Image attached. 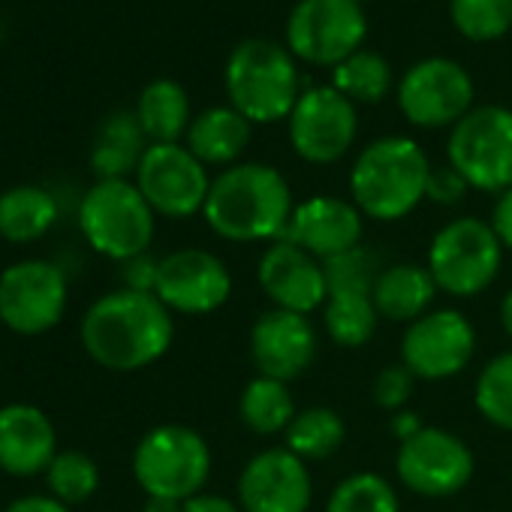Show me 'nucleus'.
Instances as JSON below:
<instances>
[{
    "instance_id": "obj_1",
    "label": "nucleus",
    "mask_w": 512,
    "mask_h": 512,
    "mask_svg": "<svg viewBox=\"0 0 512 512\" xmlns=\"http://www.w3.org/2000/svg\"><path fill=\"white\" fill-rule=\"evenodd\" d=\"M85 353L106 371L133 374L160 362L175 341V317L154 293L112 290L79 323Z\"/></svg>"
},
{
    "instance_id": "obj_2",
    "label": "nucleus",
    "mask_w": 512,
    "mask_h": 512,
    "mask_svg": "<svg viewBox=\"0 0 512 512\" xmlns=\"http://www.w3.org/2000/svg\"><path fill=\"white\" fill-rule=\"evenodd\" d=\"M293 211V187L284 172L266 163H235L211 178L202 217L223 241L272 244L287 235Z\"/></svg>"
},
{
    "instance_id": "obj_3",
    "label": "nucleus",
    "mask_w": 512,
    "mask_h": 512,
    "mask_svg": "<svg viewBox=\"0 0 512 512\" xmlns=\"http://www.w3.org/2000/svg\"><path fill=\"white\" fill-rule=\"evenodd\" d=\"M431 160L410 136H380L368 142L350 169L353 205L380 223H395L425 202Z\"/></svg>"
},
{
    "instance_id": "obj_4",
    "label": "nucleus",
    "mask_w": 512,
    "mask_h": 512,
    "mask_svg": "<svg viewBox=\"0 0 512 512\" xmlns=\"http://www.w3.org/2000/svg\"><path fill=\"white\" fill-rule=\"evenodd\" d=\"M223 85L229 106L250 124L287 121L302 97V79L296 58L287 46L253 37L232 49Z\"/></svg>"
},
{
    "instance_id": "obj_5",
    "label": "nucleus",
    "mask_w": 512,
    "mask_h": 512,
    "mask_svg": "<svg viewBox=\"0 0 512 512\" xmlns=\"http://www.w3.org/2000/svg\"><path fill=\"white\" fill-rule=\"evenodd\" d=\"M79 229L100 256L127 263L139 253H148L157 229V214L136 181L106 178L82 196Z\"/></svg>"
},
{
    "instance_id": "obj_6",
    "label": "nucleus",
    "mask_w": 512,
    "mask_h": 512,
    "mask_svg": "<svg viewBox=\"0 0 512 512\" xmlns=\"http://www.w3.org/2000/svg\"><path fill=\"white\" fill-rule=\"evenodd\" d=\"M133 476L148 497L184 503L202 494L211 476V449L190 425H157L133 449Z\"/></svg>"
},
{
    "instance_id": "obj_7",
    "label": "nucleus",
    "mask_w": 512,
    "mask_h": 512,
    "mask_svg": "<svg viewBox=\"0 0 512 512\" xmlns=\"http://www.w3.org/2000/svg\"><path fill=\"white\" fill-rule=\"evenodd\" d=\"M428 272L440 293L473 299L485 293L503 266V244L482 217H455L428 244Z\"/></svg>"
},
{
    "instance_id": "obj_8",
    "label": "nucleus",
    "mask_w": 512,
    "mask_h": 512,
    "mask_svg": "<svg viewBox=\"0 0 512 512\" xmlns=\"http://www.w3.org/2000/svg\"><path fill=\"white\" fill-rule=\"evenodd\" d=\"M449 166L479 193L512 187V112L506 106H473L446 142Z\"/></svg>"
},
{
    "instance_id": "obj_9",
    "label": "nucleus",
    "mask_w": 512,
    "mask_h": 512,
    "mask_svg": "<svg viewBox=\"0 0 512 512\" xmlns=\"http://www.w3.org/2000/svg\"><path fill=\"white\" fill-rule=\"evenodd\" d=\"M368 34L356 0H299L287 19V49L296 61L335 70L362 49Z\"/></svg>"
},
{
    "instance_id": "obj_10",
    "label": "nucleus",
    "mask_w": 512,
    "mask_h": 512,
    "mask_svg": "<svg viewBox=\"0 0 512 512\" xmlns=\"http://www.w3.org/2000/svg\"><path fill=\"white\" fill-rule=\"evenodd\" d=\"M67 302V275L49 260H19L0 272V323L16 335L52 332L64 320Z\"/></svg>"
},
{
    "instance_id": "obj_11",
    "label": "nucleus",
    "mask_w": 512,
    "mask_h": 512,
    "mask_svg": "<svg viewBox=\"0 0 512 512\" xmlns=\"http://www.w3.org/2000/svg\"><path fill=\"white\" fill-rule=\"evenodd\" d=\"M398 109L419 130H452L473 109V79L452 58H425L398 82Z\"/></svg>"
},
{
    "instance_id": "obj_12",
    "label": "nucleus",
    "mask_w": 512,
    "mask_h": 512,
    "mask_svg": "<svg viewBox=\"0 0 512 512\" xmlns=\"http://www.w3.org/2000/svg\"><path fill=\"white\" fill-rule=\"evenodd\" d=\"M136 187L142 190L157 217L187 220L193 214H202L211 178L208 166L196 160L187 145L169 142L148 145L136 169Z\"/></svg>"
},
{
    "instance_id": "obj_13",
    "label": "nucleus",
    "mask_w": 512,
    "mask_h": 512,
    "mask_svg": "<svg viewBox=\"0 0 512 512\" xmlns=\"http://www.w3.org/2000/svg\"><path fill=\"white\" fill-rule=\"evenodd\" d=\"M293 151L314 166H332L353 148L359 136V112L332 85L302 91L293 115L287 118Z\"/></svg>"
},
{
    "instance_id": "obj_14",
    "label": "nucleus",
    "mask_w": 512,
    "mask_h": 512,
    "mask_svg": "<svg viewBox=\"0 0 512 512\" xmlns=\"http://www.w3.org/2000/svg\"><path fill=\"white\" fill-rule=\"evenodd\" d=\"M473 452L470 446L446 431L425 425L419 434L398 443L395 473L419 497H452L467 488L473 479Z\"/></svg>"
},
{
    "instance_id": "obj_15",
    "label": "nucleus",
    "mask_w": 512,
    "mask_h": 512,
    "mask_svg": "<svg viewBox=\"0 0 512 512\" xmlns=\"http://www.w3.org/2000/svg\"><path fill=\"white\" fill-rule=\"evenodd\" d=\"M476 353V329L455 308H434L413 320L401 338V365L416 380H449Z\"/></svg>"
},
{
    "instance_id": "obj_16",
    "label": "nucleus",
    "mask_w": 512,
    "mask_h": 512,
    "mask_svg": "<svg viewBox=\"0 0 512 512\" xmlns=\"http://www.w3.org/2000/svg\"><path fill=\"white\" fill-rule=\"evenodd\" d=\"M154 296L184 317H208L232 296V275L217 253L205 247H181L160 256Z\"/></svg>"
},
{
    "instance_id": "obj_17",
    "label": "nucleus",
    "mask_w": 512,
    "mask_h": 512,
    "mask_svg": "<svg viewBox=\"0 0 512 512\" xmlns=\"http://www.w3.org/2000/svg\"><path fill=\"white\" fill-rule=\"evenodd\" d=\"M311 503V467L287 446L256 452L238 476L241 512H308Z\"/></svg>"
},
{
    "instance_id": "obj_18",
    "label": "nucleus",
    "mask_w": 512,
    "mask_h": 512,
    "mask_svg": "<svg viewBox=\"0 0 512 512\" xmlns=\"http://www.w3.org/2000/svg\"><path fill=\"white\" fill-rule=\"evenodd\" d=\"M256 284L275 308L305 317L323 311L329 299L323 263L290 238H278L263 250L256 263Z\"/></svg>"
},
{
    "instance_id": "obj_19",
    "label": "nucleus",
    "mask_w": 512,
    "mask_h": 512,
    "mask_svg": "<svg viewBox=\"0 0 512 512\" xmlns=\"http://www.w3.org/2000/svg\"><path fill=\"white\" fill-rule=\"evenodd\" d=\"M247 347H250L256 374L281 380V383H293L317 362L320 338H317L311 317L269 308L250 326Z\"/></svg>"
},
{
    "instance_id": "obj_20",
    "label": "nucleus",
    "mask_w": 512,
    "mask_h": 512,
    "mask_svg": "<svg viewBox=\"0 0 512 512\" xmlns=\"http://www.w3.org/2000/svg\"><path fill=\"white\" fill-rule=\"evenodd\" d=\"M362 232L365 214L353 205V199L323 193L296 205L284 238L314 253L320 263H326L332 256L362 247Z\"/></svg>"
},
{
    "instance_id": "obj_21",
    "label": "nucleus",
    "mask_w": 512,
    "mask_h": 512,
    "mask_svg": "<svg viewBox=\"0 0 512 512\" xmlns=\"http://www.w3.org/2000/svg\"><path fill=\"white\" fill-rule=\"evenodd\" d=\"M58 431L37 404L0 407V470L10 476H40L58 455Z\"/></svg>"
},
{
    "instance_id": "obj_22",
    "label": "nucleus",
    "mask_w": 512,
    "mask_h": 512,
    "mask_svg": "<svg viewBox=\"0 0 512 512\" xmlns=\"http://www.w3.org/2000/svg\"><path fill=\"white\" fill-rule=\"evenodd\" d=\"M250 133H253V124L241 112H235L229 103L208 106L199 115H193L184 145L205 166L229 169V166L241 163L238 157L250 145Z\"/></svg>"
},
{
    "instance_id": "obj_23",
    "label": "nucleus",
    "mask_w": 512,
    "mask_h": 512,
    "mask_svg": "<svg viewBox=\"0 0 512 512\" xmlns=\"http://www.w3.org/2000/svg\"><path fill=\"white\" fill-rule=\"evenodd\" d=\"M437 284L428 272V266H416V263H395L386 266L377 275L374 284V308L380 314V320H392V323H413L419 317H425L428 311H434V299H437Z\"/></svg>"
},
{
    "instance_id": "obj_24",
    "label": "nucleus",
    "mask_w": 512,
    "mask_h": 512,
    "mask_svg": "<svg viewBox=\"0 0 512 512\" xmlns=\"http://www.w3.org/2000/svg\"><path fill=\"white\" fill-rule=\"evenodd\" d=\"M136 121L151 145H169L190 130V97L175 79H154L136 100Z\"/></svg>"
},
{
    "instance_id": "obj_25",
    "label": "nucleus",
    "mask_w": 512,
    "mask_h": 512,
    "mask_svg": "<svg viewBox=\"0 0 512 512\" xmlns=\"http://www.w3.org/2000/svg\"><path fill=\"white\" fill-rule=\"evenodd\" d=\"M58 220V202L46 187L16 184L0 193V238L10 244L40 241Z\"/></svg>"
},
{
    "instance_id": "obj_26",
    "label": "nucleus",
    "mask_w": 512,
    "mask_h": 512,
    "mask_svg": "<svg viewBox=\"0 0 512 512\" xmlns=\"http://www.w3.org/2000/svg\"><path fill=\"white\" fill-rule=\"evenodd\" d=\"M148 139L136 121V112H115L103 121L94 148H91V169L97 172V181L106 178H127L136 175L142 154L148 151Z\"/></svg>"
},
{
    "instance_id": "obj_27",
    "label": "nucleus",
    "mask_w": 512,
    "mask_h": 512,
    "mask_svg": "<svg viewBox=\"0 0 512 512\" xmlns=\"http://www.w3.org/2000/svg\"><path fill=\"white\" fill-rule=\"evenodd\" d=\"M296 398L290 392V383L260 377L256 374L238 398V419L247 431L256 437H275L287 434L290 422L296 419Z\"/></svg>"
},
{
    "instance_id": "obj_28",
    "label": "nucleus",
    "mask_w": 512,
    "mask_h": 512,
    "mask_svg": "<svg viewBox=\"0 0 512 512\" xmlns=\"http://www.w3.org/2000/svg\"><path fill=\"white\" fill-rule=\"evenodd\" d=\"M380 326V314L374 308L371 293H356V290H341L329 293L323 305V329L326 335L347 350L365 347Z\"/></svg>"
},
{
    "instance_id": "obj_29",
    "label": "nucleus",
    "mask_w": 512,
    "mask_h": 512,
    "mask_svg": "<svg viewBox=\"0 0 512 512\" xmlns=\"http://www.w3.org/2000/svg\"><path fill=\"white\" fill-rule=\"evenodd\" d=\"M344 437H347V425L341 413L320 404V407H308L296 413V419L290 422L284 434V446L311 464V461L332 458L344 446Z\"/></svg>"
},
{
    "instance_id": "obj_30",
    "label": "nucleus",
    "mask_w": 512,
    "mask_h": 512,
    "mask_svg": "<svg viewBox=\"0 0 512 512\" xmlns=\"http://www.w3.org/2000/svg\"><path fill=\"white\" fill-rule=\"evenodd\" d=\"M332 88L350 103H380L392 91V67L380 52L359 49L332 70Z\"/></svg>"
},
{
    "instance_id": "obj_31",
    "label": "nucleus",
    "mask_w": 512,
    "mask_h": 512,
    "mask_svg": "<svg viewBox=\"0 0 512 512\" xmlns=\"http://www.w3.org/2000/svg\"><path fill=\"white\" fill-rule=\"evenodd\" d=\"M473 404L485 422L512 431V350L485 362L473 386Z\"/></svg>"
},
{
    "instance_id": "obj_32",
    "label": "nucleus",
    "mask_w": 512,
    "mask_h": 512,
    "mask_svg": "<svg viewBox=\"0 0 512 512\" xmlns=\"http://www.w3.org/2000/svg\"><path fill=\"white\" fill-rule=\"evenodd\" d=\"M326 512H401V503L386 476L362 470L350 473L332 488Z\"/></svg>"
},
{
    "instance_id": "obj_33",
    "label": "nucleus",
    "mask_w": 512,
    "mask_h": 512,
    "mask_svg": "<svg viewBox=\"0 0 512 512\" xmlns=\"http://www.w3.org/2000/svg\"><path fill=\"white\" fill-rule=\"evenodd\" d=\"M46 485H49L52 497H58L67 506H76V503H85L88 497L97 494V488H100V467H97V461L88 452L64 449L49 464Z\"/></svg>"
},
{
    "instance_id": "obj_34",
    "label": "nucleus",
    "mask_w": 512,
    "mask_h": 512,
    "mask_svg": "<svg viewBox=\"0 0 512 512\" xmlns=\"http://www.w3.org/2000/svg\"><path fill=\"white\" fill-rule=\"evenodd\" d=\"M449 19L461 37L491 43L512 28V0H449Z\"/></svg>"
},
{
    "instance_id": "obj_35",
    "label": "nucleus",
    "mask_w": 512,
    "mask_h": 512,
    "mask_svg": "<svg viewBox=\"0 0 512 512\" xmlns=\"http://www.w3.org/2000/svg\"><path fill=\"white\" fill-rule=\"evenodd\" d=\"M326 272V287L329 293H341V290H356V293H374L377 275L383 272L377 256L365 247L347 250L341 256H332V260L323 263Z\"/></svg>"
},
{
    "instance_id": "obj_36",
    "label": "nucleus",
    "mask_w": 512,
    "mask_h": 512,
    "mask_svg": "<svg viewBox=\"0 0 512 512\" xmlns=\"http://www.w3.org/2000/svg\"><path fill=\"white\" fill-rule=\"evenodd\" d=\"M416 392V377L398 362V365H386L377 371L374 383H371V398L380 410L386 413H398L407 410L410 398Z\"/></svg>"
},
{
    "instance_id": "obj_37",
    "label": "nucleus",
    "mask_w": 512,
    "mask_h": 512,
    "mask_svg": "<svg viewBox=\"0 0 512 512\" xmlns=\"http://www.w3.org/2000/svg\"><path fill=\"white\" fill-rule=\"evenodd\" d=\"M467 181L449 166H434L431 175H428V190H425V199L428 202H437V205H458L464 196H467Z\"/></svg>"
},
{
    "instance_id": "obj_38",
    "label": "nucleus",
    "mask_w": 512,
    "mask_h": 512,
    "mask_svg": "<svg viewBox=\"0 0 512 512\" xmlns=\"http://www.w3.org/2000/svg\"><path fill=\"white\" fill-rule=\"evenodd\" d=\"M157 269L160 260L151 253H139L133 260L121 263V281L124 290H136V293H154L157 290Z\"/></svg>"
},
{
    "instance_id": "obj_39",
    "label": "nucleus",
    "mask_w": 512,
    "mask_h": 512,
    "mask_svg": "<svg viewBox=\"0 0 512 512\" xmlns=\"http://www.w3.org/2000/svg\"><path fill=\"white\" fill-rule=\"evenodd\" d=\"M488 226L494 229V235L503 244V250H512V187L497 193V199L491 205Z\"/></svg>"
},
{
    "instance_id": "obj_40",
    "label": "nucleus",
    "mask_w": 512,
    "mask_h": 512,
    "mask_svg": "<svg viewBox=\"0 0 512 512\" xmlns=\"http://www.w3.org/2000/svg\"><path fill=\"white\" fill-rule=\"evenodd\" d=\"M4 512H70V506L52 494H22L10 500Z\"/></svg>"
},
{
    "instance_id": "obj_41",
    "label": "nucleus",
    "mask_w": 512,
    "mask_h": 512,
    "mask_svg": "<svg viewBox=\"0 0 512 512\" xmlns=\"http://www.w3.org/2000/svg\"><path fill=\"white\" fill-rule=\"evenodd\" d=\"M181 512H241V506L229 497H220V494H196L190 500L181 503Z\"/></svg>"
},
{
    "instance_id": "obj_42",
    "label": "nucleus",
    "mask_w": 512,
    "mask_h": 512,
    "mask_svg": "<svg viewBox=\"0 0 512 512\" xmlns=\"http://www.w3.org/2000/svg\"><path fill=\"white\" fill-rule=\"evenodd\" d=\"M389 428H392V434L398 437V443H404L407 437L419 434L425 425H422V419H419L416 413H410V410H398V413H392Z\"/></svg>"
},
{
    "instance_id": "obj_43",
    "label": "nucleus",
    "mask_w": 512,
    "mask_h": 512,
    "mask_svg": "<svg viewBox=\"0 0 512 512\" xmlns=\"http://www.w3.org/2000/svg\"><path fill=\"white\" fill-rule=\"evenodd\" d=\"M142 512H181V503H175V500H163V497H148Z\"/></svg>"
},
{
    "instance_id": "obj_44",
    "label": "nucleus",
    "mask_w": 512,
    "mask_h": 512,
    "mask_svg": "<svg viewBox=\"0 0 512 512\" xmlns=\"http://www.w3.org/2000/svg\"><path fill=\"white\" fill-rule=\"evenodd\" d=\"M500 326H503V332L509 335V341H512V290L503 296V302H500Z\"/></svg>"
},
{
    "instance_id": "obj_45",
    "label": "nucleus",
    "mask_w": 512,
    "mask_h": 512,
    "mask_svg": "<svg viewBox=\"0 0 512 512\" xmlns=\"http://www.w3.org/2000/svg\"><path fill=\"white\" fill-rule=\"evenodd\" d=\"M356 4H362V7H365V4H368V0H356Z\"/></svg>"
}]
</instances>
